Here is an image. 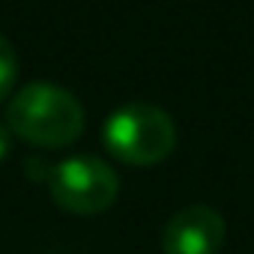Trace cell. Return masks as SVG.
I'll return each instance as SVG.
<instances>
[{"mask_svg":"<svg viewBox=\"0 0 254 254\" xmlns=\"http://www.w3.org/2000/svg\"><path fill=\"white\" fill-rule=\"evenodd\" d=\"M9 132L39 150H63L84 135L87 114L75 93L51 81H30L6 102Z\"/></svg>","mask_w":254,"mask_h":254,"instance_id":"obj_1","label":"cell"},{"mask_svg":"<svg viewBox=\"0 0 254 254\" xmlns=\"http://www.w3.org/2000/svg\"><path fill=\"white\" fill-rule=\"evenodd\" d=\"M102 144L123 165L153 168L177 150V123L159 105L126 102L105 117Z\"/></svg>","mask_w":254,"mask_h":254,"instance_id":"obj_2","label":"cell"},{"mask_svg":"<svg viewBox=\"0 0 254 254\" xmlns=\"http://www.w3.org/2000/svg\"><path fill=\"white\" fill-rule=\"evenodd\" d=\"M48 191L51 200L69 215H99L114 206L120 194V177L102 156L75 153L51 165Z\"/></svg>","mask_w":254,"mask_h":254,"instance_id":"obj_3","label":"cell"},{"mask_svg":"<svg viewBox=\"0 0 254 254\" xmlns=\"http://www.w3.org/2000/svg\"><path fill=\"white\" fill-rule=\"evenodd\" d=\"M224 236H227L224 215L215 206L191 203L168 218L159 242L165 254H218Z\"/></svg>","mask_w":254,"mask_h":254,"instance_id":"obj_4","label":"cell"},{"mask_svg":"<svg viewBox=\"0 0 254 254\" xmlns=\"http://www.w3.org/2000/svg\"><path fill=\"white\" fill-rule=\"evenodd\" d=\"M18 84V51L0 33V102H9Z\"/></svg>","mask_w":254,"mask_h":254,"instance_id":"obj_5","label":"cell"},{"mask_svg":"<svg viewBox=\"0 0 254 254\" xmlns=\"http://www.w3.org/2000/svg\"><path fill=\"white\" fill-rule=\"evenodd\" d=\"M12 132H9V126L6 123H0V162H6V156L12 153Z\"/></svg>","mask_w":254,"mask_h":254,"instance_id":"obj_6","label":"cell"}]
</instances>
